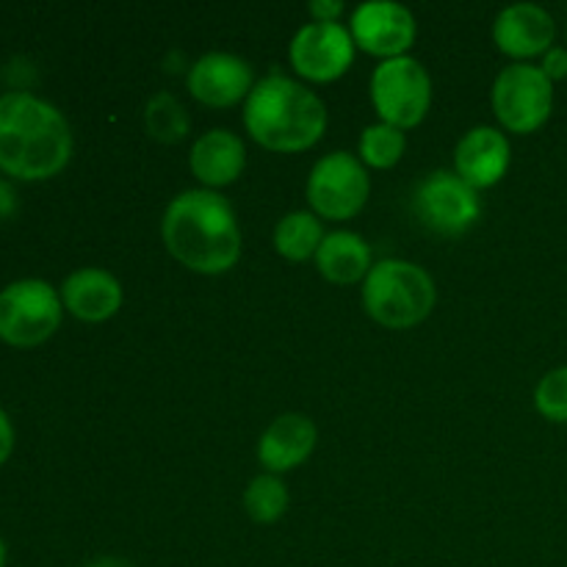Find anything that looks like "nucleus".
<instances>
[{
    "instance_id": "b1692460",
    "label": "nucleus",
    "mask_w": 567,
    "mask_h": 567,
    "mask_svg": "<svg viewBox=\"0 0 567 567\" xmlns=\"http://www.w3.org/2000/svg\"><path fill=\"white\" fill-rule=\"evenodd\" d=\"M540 70L546 72L548 81H565L567 78V44L565 48H559V44H554L551 50H548L546 55H543V64Z\"/></svg>"
},
{
    "instance_id": "393cba45",
    "label": "nucleus",
    "mask_w": 567,
    "mask_h": 567,
    "mask_svg": "<svg viewBox=\"0 0 567 567\" xmlns=\"http://www.w3.org/2000/svg\"><path fill=\"white\" fill-rule=\"evenodd\" d=\"M347 11V6L341 0H313L308 3V14L313 17V22H338Z\"/></svg>"
},
{
    "instance_id": "dca6fc26",
    "label": "nucleus",
    "mask_w": 567,
    "mask_h": 567,
    "mask_svg": "<svg viewBox=\"0 0 567 567\" xmlns=\"http://www.w3.org/2000/svg\"><path fill=\"white\" fill-rule=\"evenodd\" d=\"M188 166L205 188L219 192L241 177L244 166H247V147H244L241 136H236L233 131L214 127L194 142L192 153H188Z\"/></svg>"
},
{
    "instance_id": "423d86ee",
    "label": "nucleus",
    "mask_w": 567,
    "mask_h": 567,
    "mask_svg": "<svg viewBox=\"0 0 567 567\" xmlns=\"http://www.w3.org/2000/svg\"><path fill=\"white\" fill-rule=\"evenodd\" d=\"M371 103L385 125L410 131L421 125L432 105V81L413 55L382 61L371 75Z\"/></svg>"
},
{
    "instance_id": "6ab92c4d",
    "label": "nucleus",
    "mask_w": 567,
    "mask_h": 567,
    "mask_svg": "<svg viewBox=\"0 0 567 567\" xmlns=\"http://www.w3.org/2000/svg\"><path fill=\"white\" fill-rule=\"evenodd\" d=\"M327 238L321 219L308 210H293V214L282 216L275 227V249L286 260L302 264V260L316 258L321 241Z\"/></svg>"
},
{
    "instance_id": "2eb2a0df",
    "label": "nucleus",
    "mask_w": 567,
    "mask_h": 567,
    "mask_svg": "<svg viewBox=\"0 0 567 567\" xmlns=\"http://www.w3.org/2000/svg\"><path fill=\"white\" fill-rule=\"evenodd\" d=\"M319 432L316 424L302 413L277 415L264 430L258 441V460L266 468V474H288L299 468L305 460L313 454Z\"/></svg>"
},
{
    "instance_id": "aec40b11",
    "label": "nucleus",
    "mask_w": 567,
    "mask_h": 567,
    "mask_svg": "<svg viewBox=\"0 0 567 567\" xmlns=\"http://www.w3.org/2000/svg\"><path fill=\"white\" fill-rule=\"evenodd\" d=\"M144 125L155 142L177 144L188 136L192 131V116H188L186 105L169 92H158L147 100L144 109Z\"/></svg>"
},
{
    "instance_id": "9b49d317",
    "label": "nucleus",
    "mask_w": 567,
    "mask_h": 567,
    "mask_svg": "<svg viewBox=\"0 0 567 567\" xmlns=\"http://www.w3.org/2000/svg\"><path fill=\"white\" fill-rule=\"evenodd\" d=\"M349 31L363 53L388 61L408 55L419 37V22L408 6L391 3V0H369L352 11Z\"/></svg>"
},
{
    "instance_id": "4468645a",
    "label": "nucleus",
    "mask_w": 567,
    "mask_h": 567,
    "mask_svg": "<svg viewBox=\"0 0 567 567\" xmlns=\"http://www.w3.org/2000/svg\"><path fill=\"white\" fill-rule=\"evenodd\" d=\"M513 147L507 133L491 125H476L454 147V175L471 188H493L507 175Z\"/></svg>"
},
{
    "instance_id": "412c9836",
    "label": "nucleus",
    "mask_w": 567,
    "mask_h": 567,
    "mask_svg": "<svg viewBox=\"0 0 567 567\" xmlns=\"http://www.w3.org/2000/svg\"><path fill=\"white\" fill-rule=\"evenodd\" d=\"M244 509L255 524H277L288 509V487L280 476L260 474L244 491Z\"/></svg>"
},
{
    "instance_id": "f03ea898",
    "label": "nucleus",
    "mask_w": 567,
    "mask_h": 567,
    "mask_svg": "<svg viewBox=\"0 0 567 567\" xmlns=\"http://www.w3.org/2000/svg\"><path fill=\"white\" fill-rule=\"evenodd\" d=\"M72 158V131L59 109L31 92L0 97V169L17 181H48Z\"/></svg>"
},
{
    "instance_id": "7ed1b4c3",
    "label": "nucleus",
    "mask_w": 567,
    "mask_h": 567,
    "mask_svg": "<svg viewBox=\"0 0 567 567\" xmlns=\"http://www.w3.org/2000/svg\"><path fill=\"white\" fill-rule=\"evenodd\" d=\"M244 127L271 153H305L327 131L324 100L282 72H269L244 100Z\"/></svg>"
},
{
    "instance_id": "0eeeda50",
    "label": "nucleus",
    "mask_w": 567,
    "mask_h": 567,
    "mask_svg": "<svg viewBox=\"0 0 567 567\" xmlns=\"http://www.w3.org/2000/svg\"><path fill=\"white\" fill-rule=\"evenodd\" d=\"M493 111L504 131L529 136L551 120L554 83L535 64L504 66L493 83Z\"/></svg>"
},
{
    "instance_id": "9d476101",
    "label": "nucleus",
    "mask_w": 567,
    "mask_h": 567,
    "mask_svg": "<svg viewBox=\"0 0 567 567\" xmlns=\"http://www.w3.org/2000/svg\"><path fill=\"white\" fill-rule=\"evenodd\" d=\"M354 50L352 31L341 22H308L293 33L288 59L305 81L330 83L352 66Z\"/></svg>"
},
{
    "instance_id": "20e7f679",
    "label": "nucleus",
    "mask_w": 567,
    "mask_h": 567,
    "mask_svg": "<svg viewBox=\"0 0 567 567\" xmlns=\"http://www.w3.org/2000/svg\"><path fill=\"white\" fill-rule=\"evenodd\" d=\"M435 280L419 264L385 258L363 280V308L388 330H410L435 308Z\"/></svg>"
},
{
    "instance_id": "39448f33",
    "label": "nucleus",
    "mask_w": 567,
    "mask_h": 567,
    "mask_svg": "<svg viewBox=\"0 0 567 567\" xmlns=\"http://www.w3.org/2000/svg\"><path fill=\"white\" fill-rule=\"evenodd\" d=\"M64 302L50 282L28 277L0 291V341L17 349H31L53 338L59 330Z\"/></svg>"
},
{
    "instance_id": "cd10ccee",
    "label": "nucleus",
    "mask_w": 567,
    "mask_h": 567,
    "mask_svg": "<svg viewBox=\"0 0 567 567\" xmlns=\"http://www.w3.org/2000/svg\"><path fill=\"white\" fill-rule=\"evenodd\" d=\"M86 567H138V565H133L131 559H122V557H103V559H94V563H89Z\"/></svg>"
},
{
    "instance_id": "4be33fe9",
    "label": "nucleus",
    "mask_w": 567,
    "mask_h": 567,
    "mask_svg": "<svg viewBox=\"0 0 567 567\" xmlns=\"http://www.w3.org/2000/svg\"><path fill=\"white\" fill-rule=\"evenodd\" d=\"M358 150L363 166H371V169H391V166H396L402 161L404 150H408V138H404V131H399V127L377 122V125H369L360 133Z\"/></svg>"
},
{
    "instance_id": "bb28decb",
    "label": "nucleus",
    "mask_w": 567,
    "mask_h": 567,
    "mask_svg": "<svg viewBox=\"0 0 567 567\" xmlns=\"http://www.w3.org/2000/svg\"><path fill=\"white\" fill-rule=\"evenodd\" d=\"M14 210H17L14 186H11L9 181H3V177H0V221L9 219V216H14Z\"/></svg>"
},
{
    "instance_id": "f8f14e48",
    "label": "nucleus",
    "mask_w": 567,
    "mask_h": 567,
    "mask_svg": "<svg viewBox=\"0 0 567 567\" xmlns=\"http://www.w3.org/2000/svg\"><path fill=\"white\" fill-rule=\"evenodd\" d=\"M252 66L247 59L236 53H205L188 66L186 86L197 103L208 109H233L249 97L255 86Z\"/></svg>"
},
{
    "instance_id": "6e6552de",
    "label": "nucleus",
    "mask_w": 567,
    "mask_h": 567,
    "mask_svg": "<svg viewBox=\"0 0 567 567\" xmlns=\"http://www.w3.org/2000/svg\"><path fill=\"white\" fill-rule=\"evenodd\" d=\"M371 194L369 172L363 161L352 153L324 155L313 164L308 177V203L321 219L347 221L365 208V199Z\"/></svg>"
},
{
    "instance_id": "f3484780",
    "label": "nucleus",
    "mask_w": 567,
    "mask_h": 567,
    "mask_svg": "<svg viewBox=\"0 0 567 567\" xmlns=\"http://www.w3.org/2000/svg\"><path fill=\"white\" fill-rule=\"evenodd\" d=\"M61 302L75 319L100 324L122 308V286L111 271L86 266L66 277L61 286Z\"/></svg>"
},
{
    "instance_id": "a878e982",
    "label": "nucleus",
    "mask_w": 567,
    "mask_h": 567,
    "mask_svg": "<svg viewBox=\"0 0 567 567\" xmlns=\"http://www.w3.org/2000/svg\"><path fill=\"white\" fill-rule=\"evenodd\" d=\"M11 452H14V426H11L6 410L0 408V465L11 457Z\"/></svg>"
},
{
    "instance_id": "5701e85b",
    "label": "nucleus",
    "mask_w": 567,
    "mask_h": 567,
    "mask_svg": "<svg viewBox=\"0 0 567 567\" xmlns=\"http://www.w3.org/2000/svg\"><path fill=\"white\" fill-rule=\"evenodd\" d=\"M535 408L551 424H567V365L548 371L535 388Z\"/></svg>"
},
{
    "instance_id": "f257e3e1",
    "label": "nucleus",
    "mask_w": 567,
    "mask_h": 567,
    "mask_svg": "<svg viewBox=\"0 0 567 567\" xmlns=\"http://www.w3.org/2000/svg\"><path fill=\"white\" fill-rule=\"evenodd\" d=\"M166 252L197 275H225L241 258V227L236 210L210 188L177 194L161 219Z\"/></svg>"
},
{
    "instance_id": "a211bd4d",
    "label": "nucleus",
    "mask_w": 567,
    "mask_h": 567,
    "mask_svg": "<svg viewBox=\"0 0 567 567\" xmlns=\"http://www.w3.org/2000/svg\"><path fill=\"white\" fill-rule=\"evenodd\" d=\"M316 266H319L321 277L336 286H352L369 277L371 266V247L360 233L352 230H336L321 241L319 252H316Z\"/></svg>"
},
{
    "instance_id": "ddd939ff",
    "label": "nucleus",
    "mask_w": 567,
    "mask_h": 567,
    "mask_svg": "<svg viewBox=\"0 0 567 567\" xmlns=\"http://www.w3.org/2000/svg\"><path fill=\"white\" fill-rule=\"evenodd\" d=\"M557 25L554 17L537 3H513L502 9L493 22V42L515 64H529L535 55H546L554 48Z\"/></svg>"
},
{
    "instance_id": "1a4fd4ad",
    "label": "nucleus",
    "mask_w": 567,
    "mask_h": 567,
    "mask_svg": "<svg viewBox=\"0 0 567 567\" xmlns=\"http://www.w3.org/2000/svg\"><path fill=\"white\" fill-rule=\"evenodd\" d=\"M413 210L421 225L441 236H463L480 221V192L449 169L430 172L413 194Z\"/></svg>"
},
{
    "instance_id": "c85d7f7f",
    "label": "nucleus",
    "mask_w": 567,
    "mask_h": 567,
    "mask_svg": "<svg viewBox=\"0 0 567 567\" xmlns=\"http://www.w3.org/2000/svg\"><path fill=\"white\" fill-rule=\"evenodd\" d=\"M0 567H6V546H3V540H0Z\"/></svg>"
}]
</instances>
